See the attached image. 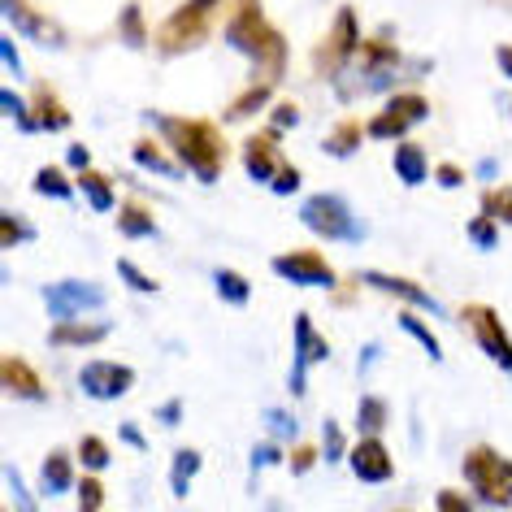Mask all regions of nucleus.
Returning <instances> with one entry per match:
<instances>
[{
  "label": "nucleus",
  "mask_w": 512,
  "mask_h": 512,
  "mask_svg": "<svg viewBox=\"0 0 512 512\" xmlns=\"http://www.w3.org/2000/svg\"><path fill=\"white\" fill-rule=\"evenodd\" d=\"M361 283H365V287H378V291H387V296H400L404 304H413V309H421V313H434V317H443V304L434 300L426 287L408 283V278H395V274H374V270H365V274H361Z\"/></svg>",
  "instance_id": "obj_17"
},
{
  "label": "nucleus",
  "mask_w": 512,
  "mask_h": 512,
  "mask_svg": "<svg viewBox=\"0 0 512 512\" xmlns=\"http://www.w3.org/2000/svg\"><path fill=\"white\" fill-rule=\"evenodd\" d=\"M495 61H499V70H504L508 79H512V44H499V48H495Z\"/></svg>",
  "instance_id": "obj_53"
},
{
  "label": "nucleus",
  "mask_w": 512,
  "mask_h": 512,
  "mask_svg": "<svg viewBox=\"0 0 512 512\" xmlns=\"http://www.w3.org/2000/svg\"><path fill=\"white\" fill-rule=\"evenodd\" d=\"M270 187H274V196H296V191H300V174L291 170V165H283Z\"/></svg>",
  "instance_id": "obj_45"
},
{
  "label": "nucleus",
  "mask_w": 512,
  "mask_h": 512,
  "mask_svg": "<svg viewBox=\"0 0 512 512\" xmlns=\"http://www.w3.org/2000/svg\"><path fill=\"white\" fill-rule=\"evenodd\" d=\"M0 5H5V22H14V31L31 35L35 44H44V48H61V44H66V31H61L57 22H48L44 14H35L27 0H0Z\"/></svg>",
  "instance_id": "obj_14"
},
{
  "label": "nucleus",
  "mask_w": 512,
  "mask_h": 512,
  "mask_svg": "<svg viewBox=\"0 0 512 512\" xmlns=\"http://www.w3.org/2000/svg\"><path fill=\"white\" fill-rule=\"evenodd\" d=\"M482 213H491L495 222H508L512 226V187H495L482 196Z\"/></svg>",
  "instance_id": "obj_37"
},
{
  "label": "nucleus",
  "mask_w": 512,
  "mask_h": 512,
  "mask_svg": "<svg viewBox=\"0 0 512 512\" xmlns=\"http://www.w3.org/2000/svg\"><path fill=\"white\" fill-rule=\"evenodd\" d=\"M348 465H352L356 478L369 482V486H382V482L395 478V460H391L387 447H382V439H361V443L352 447Z\"/></svg>",
  "instance_id": "obj_15"
},
{
  "label": "nucleus",
  "mask_w": 512,
  "mask_h": 512,
  "mask_svg": "<svg viewBox=\"0 0 512 512\" xmlns=\"http://www.w3.org/2000/svg\"><path fill=\"white\" fill-rule=\"evenodd\" d=\"M135 161L139 165H144V170H152V174H161V178H178V174H183V165H174L170 157H165V152L161 148H152L148 144V139H139V144H135Z\"/></svg>",
  "instance_id": "obj_30"
},
{
  "label": "nucleus",
  "mask_w": 512,
  "mask_h": 512,
  "mask_svg": "<svg viewBox=\"0 0 512 512\" xmlns=\"http://www.w3.org/2000/svg\"><path fill=\"white\" fill-rule=\"evenodd\" d=\"M278 460H283V452H278V443H261L252 452V473H261L265 465H278Z\"/></svg>",
  "instance_id": "obj_47"
},
{
  "label": "nucleus",
  "mask_w": 512,
  "mask_h": 512,
  "mask_svg": "<svg viewBox=\"0 0 512 512\" xmlns=\"http://www.w3.org/2000/svg\"><path fill=\"white\" fill-rule=\"evenodd\" d=\"M283 152H278V139L274 135H252L243 144V170H248L252 183H274L278 170H283Z\"/></svg>",
  "instance_id": "obj_16"
},
{
  "label": "nucleus",
  "mask_w": 512,
  "mask_h": 512,
  "mask_svg": "<svg viewBox=\"0 0 512 512\" xmlns=\"http://www.w3.org/2000/svg\"><path fill=\"white\" fill-rule=\"evenodd\" d=\"M387 421H391V408L382 395H365V400L356 404V430H361V439H382Z\"/></svg>",
  "instance_id": "obj_22"
},
{
  "label": "nucleus",
  "mask_w": 512,
  "mask_h": 512,
  "mask_svg": "<svg viewBox=\"0 0 512 512\" xmlns=\"http://www.w3.org/2000/svg\"><path fill=\"white\" fill-rule=\"evenodd\" d=\"M226 44L252 61L261 87H274L287 74V35L265 18L261 0H239L235 5V14L226 22Z\"/></svg>",
  "instance_id": "obj_1"
},
{
  "label": "nucleus",
  "mask_w": 512,
  "mask_h": 512,
  "mask_svg": "<svg viewBox=\"0 0 512 512\" xmlns=\"http://www.w3.org/2000/svg\"><path fill=\"white\" fill-rule=\"evenodd\" d=\"M404 74H413V66H408V61L391 48L387 35H382V40L356 48L352 66L339 74L335 87H339V96H365V92H382V87H391L395 79H404Z\"/></svg>",
  "instance_id": "obj_3"
},
{
  "label": "nucleus",
  "mask_w": 512,
  "mask_h": 512,
  "mask_svg": "<svg viewBox=\"0 0 512 512\" xmlns=\"http://www.w3.org/2000/svg\"><path fill=\"white\" fill-rule=\"evenodd\" d=\"M27 239H35V226L22 222L14 209H5V217H0V243H5V248H18V243H27Z\"/></svg>",
  "instance_id": "obj_34"
},
{
  "label": "nucleus",
  "mask_w": 512,
  "mask_h": 512,
  "mask_svg": "<svg viewBox=\"0 0 512 512\" xmlns=\"http://www.w3.org/2000/svg\"><path fill=\"white\" fill-rule=\"evenodd\" d=\"M118 35L126 48H144L148 35H144V14H139V5H126L122 18H118Z\"/></svg>",
  "instance_id": "obj_32"
},
{
  "label": "nucleus",
  "mask_w": 512,
  "mask_h": 512,
  "mask_svg": "<svg viewBox=\"0 0 512 512\" xmlns=\"http://www.w3.org/2000/svg\"><path fill=\"white\" fill-rule=\"evenodd\" d=\"M79 465H83L87 473L109 469V443H105V439H96V434H87V439L79 443Z\"/></svg>",
  "instance_id": "obj_35"
},
{
  "label": "nucleus",
  "mask_w": 512,
  "mask_h": 512,
  "mask_svg": "<svg viewBox=\"0 0 512 512\" xmlns=\"http://www.w3.org/2000/svg\"><path fill=\"white\" fill-rule=\"evenodd\" d=\"M35 196H44V200H70L74 187H70L66 170H57V165H44V170L35 174Z\"/></svg>",
  "instance_id": "obj_27"
},
{
  "label": "nucleus",
  "mask_w": 512,
  "mask_h": 512,
  "mask_svg": "<svg viewBox=\"0 0 512 512\" xmlns=\"http://www.w3.org/2000/svg\"><path fill=\"white\" fill-rule=\"evenodd\" d=\"M40 131H61V126H70V109H61L53 96H40Z\"/></svg>",
  "instance_id": "obj_41"
},
{
  "label": "nucleus",
  "mask_w": 512,
  "mask_h": 512,
  "mask_svg": "<svg viewBox=\"0 0 512 512\" xmlns=\"http://www.w3.org/2000/svg\"><path fill=\"white\" fill-rule=\"evenodd\" d=\"M213 287H217V296H222L226 304H248L252 300V283L243 274H235V270H213Z\"/></svg>",
  "instance_id": "obj_26"
},
{
  "label": "nucleus",
  "mask_w": 512,
  "mask_h": 512,
  "mask_svg": "<svg viewBox=\"0 0 512 512\" xmlns=\"http://www.w3.org/2000/svg\"><path fill=\"white\" fill-rule=\"evenodd\" d=\"M79 387L92 400H122L135 387V369L122 361H87L79 369Z\"/></svg>",
  "instance_id": "obj_13"
},
{
  "label": "nucleus",
  "mask_w": 512,
  "mask_h": 512,
  "mask_svg": "<svg viewBox=\"0 0 512 512\" xmlns=\"http://www.w3.org/2000/svg\"><path fill=\"white\" fill-rule=\"evenodd\" d=\"M460 317H465V326L473 330V343L482 348V356H491L504 374H512V339H508L504 322H499V313L486 309V304H469Z\"/></svg>",
  "instance_id": "obj_10"
},
{
  "label": "nucleus",
  "mask_w": 512,
  "mask_h": 512,
  "mask_svg": "<svg viewBox=\"0 0 512 512\" xmlns=\"http://www.w3.org/2000/svg\"><path fill=\"white\" fill-rule=\"evenodd\" d=\"M40 300L53 313V322H74V317H92L105 309V287L87 283V278H61V283L40 287Z\"/></svg>",
  "instance_id": "obj_7"
},
{
  "label": "nucleus",
  "mask_w": 512,
  "mask_h": 512,
  "mask_svg": "<svg viewBox=\"0 0 512 512\" xmlns=\"http://www.w3.org/2000/svg\"><path fill=\"white\" fill-rule=\"evenodd\" d=\"M326 152H330V157H352V152L356 148H361V131H356V126H339V131L335 135H326V144H322Z\"/></svg>",
  "instance_id": "obj_36"
},
{
  "label": "nucleus",
  "mask_w": 512,
  "mask_h": 512,
  "mask_svg": "<svg viewBox=\"0 0 512 512\" xmlns=\"http://www.w3.org/2000/svg\"><path fill=\"white\" fill-rule=\"evenodd\" d=\"M0 378H5V391L18 395V400H31V404H44L48 400V387L40 382V374L18 361V356H5V365H0Z\"/></svg>",
  "instance_id": "obj_18"
},
{
  "label": "nucleus",
  "mask_w": 512,
  "mask_h": 512,
  "mask_svg": "<svg viewBox=\"0 0 512 512\" xmlns=\"http://www.w3.org/2000/svg\"><path fill=\"white\" fill-rule=\"evenodd\" d=\"M87 161H92V157H87V148L74 144V148H70V165H74V170H87Z\"/></svg>",
  "instance_id": "obj_54"
},
{
  "label": "nucleus",
  "mask_w": 512,
  "mask_h": 512,
  "mask_svg": "<svg viewBox=\"0 0 512 512\" xmlns=\"http://www.w3.org/2000/svg\"><path fill=\"white\" fill-rule=\"evenodd\" d=\"M113 265H118V278H122V283L131 287V291H144V296H157V278H148L144 270H135V261H126V256H122V261H113Z\"/></svg>",
  "instance_id": "obj_38"
},
{
  "label": "nucleus",
  "mask_w": 512,
  "mask_h": 512,
  "mask_svg": "<svg viewBox=\"0 0 512 512\" xmlns=\"http://www.w3.org/2000/svg\"><path fill=\"white\" fill-rule=\"evenodd\" d=\"M144 122H152L161 131V139L174 148V157L183 161V170H191L200 183H217L226 165V139L213 122L183 118V113H144Z\"/></svg>",
  "instance_id": "obj_2"
},
{
  "label": "nucleus",
  "mask_w": 512,
  "mask_h": 512,
  "mask_svg": "<svg viewBox=\"0 0 512 512\" xmlns=\"http://www.w3.org/2000/svg\"><path fill=\"white\" fill-rule=\"evenodd\" d=\"M204 469V456L196 447H178L174 460H170V495L174 499H187L191 495V482H196V473Z\"/></svg>",
  "instance_id": "obj_21"
},
{
  "label": "nucleus",
  "mask_w": 512,
  "mask_h": 512,
  "mask_svg": "<svg viewBox=\"0 0 512 512\" xmlns=\"http://www.w3.org/2000/svg\"><path fill=\"white\" fill-rule=\"evenodd\" d=\"M105 508V486H100L96 473L79 478V512H100Z\"/></svg>",
  "instance_id": "obj_40"
},
{
  "label": "nucleus",
  "mask_w": 512,
  "mask_h": 512,
  "mask_svg": "<svg viewBox=\"0 0 512 512\" xmlns=\"http://www.w3.org/2000/svg\"><path fill=\"white\" fill-rule=\"evenodd\" d=\"M118 434H122V439L135 447V452H148V439H144V430H139L135 421H122V430H118Z\"/></svg>",
  "instance_id": "obj_50"
},
{
  "label": "nucleus",
  "mask_w": 512,
  "mask_h": 512,
  "mask_svg": "<svg viewBox=\"0 0 512 512\" xmlns=\"http://www.w3.org/2000/svg\"><path fill=\"white\" fill-rule=\"evenodd\" d=\"M274 274L287 278V283H296V287H317V291H330V287L339 283L326 256H322V252H309V248L278 252V256H274Z\"/></svg>",
  "instance_id": "obj_12"
},
{
  "label": "nucleus",
  "mask_w": 512,
  "mask_h": 512,
  "mask_svg": "<svg viewBox=\"0 0 512 512\" xmlns=\"http://www.w3.org/2000/svg\"><path fill=\"white\" fill-rule=\"evenodd\" d=\"M222 0H183L170 18L161 22L157 31V53L161 57H187L209 40V27H213V14Z\"/></svg>",
  "instance_id": "obj_5"
},
{
  "label": "nucleus",
  "mask_w": 512,
  "mask_h": 512,
  "mask_svg": "<svg viewBox=\"0 0 512 512\" xmlns=\"http://www.w3.org/2000/svg\"><path fill=\"white\" fill-rule=\"evenodd\" d=\"M157 421H165V426H178V421H183V408H178V400L161 404V408H157Z\"/></svg>",
  "instance_id": "obj_52"
},
{
  "label": "nucleus",
  "mask_w": 512,
  "mask_h": 512,
  "mask_svg": "<svg viewBox=\"0 0 512 512\" xmlns=\"http://www.w3.org/2000/svg\"><path fill=\"white\" fill-rule=\"evenodd\" d=\"M79 187H83V196H87V204H92L96 213H109V209H113V183H109L105 174H96V170H83Z\"/></svg>",
  "instance_id": "obj_28"
},
{
  "label": "nucleus",
  "mask_w": 512,
  "mask_h": 512,
  "mask_svg": "<svg viewBox=\"0 0 512 512\" xmlns=\"http://www.w3.org/2000/svg\"><path fill=\"white\" fill-rule=\"evenodd\" d=\"M118 230L126 239H152V235H157V222H152V213L144 209V204H122Z\"/></svg>",
  "instance_id": "obj_25"
},
{
  "label": "nucleus",
  "mask_w": 512,
  "mask_h": 512,
  "mask_svg": "<svg viewBox=\"0 0 512 512\" xmlns=\"http://www.w3.org/2000/svg\"><path fill=\"white\" fill-rule=\"evenodd\" d=\"M322 361H330V343L317 335V326H313V317L309 313H296V356H291V374H287V391L300 395L309 391V365H322Z\"/></svg>",
  "instance_id": "obj_11"
},
{
  "label": "nucleus",
  "mask_w": 512,
  "mask_h": 512,
  "mask_svg": "<svg viewBox=\"0 0 512 512\" xmlns=\"http://www.w3.org/2000/svg\"><path fill=\"white\" fill-rule=\"evenodd\" d=\"M434 178H439L443 187H460V183H465V174H460L456 165H439V170H434Z\"/></svg>",
  "instance_id": "obj_51"
},
{
  "label": "nucleus",
  "mask_w": 512,
  "mask_h": 512,
  "mask_svg": "<svg viewBox=\"0 0 512 512\" xmlns=\"http://www.w3.org/2000/svg\"><path fill=\"white\" fill-rule=\"evenodd\" d=\"M109 339V322H83V317H74V322H57L48 330V343L53 348H96V343Z\"/></svg>",
  "instance_id": "obj_19"
},
{
  "label": "nucleus",
  "mask_w": 512,
  "mask_h": 512,
  "mask_svg": "<svg viewBox=\"0 0 512 512\" xmlns=\"http://www.w3.org/2000/svg\"><path fill=\"white\" fill-rule=\"evenodd\" d=\"M296 122H300V109L296 105H278L274 109V131H291Z\"/></svg>",
  "instance_id": "obj_48"
},
{
  "label": "nucleus",
  "mask_w": 512,
  "mask_h": 512,
  "mask_svg": "<svg viewBox=\"0 0 512 512\" xmlns=\"http://www.w3.org/2000/svg\"><path fill=\"white\" fill-rule=\"evenodd\" d=\"M265 426H270L278 439H296V417L287 408H265Z\"/></svg>",
  "instance_id": "obj_43"
},
{
  "label": "nucleus",
  "mask_w": 512,
  "mask_h": 512,
  "mask_svg": "<svg viewBox=\"0 0 512 512\" xmlns=\"http://www.w3.org/2000/svg\"><path fill=\"white\" fill-rule=\"evenodd\" d=\"M460 473H465V482H469V491H473L478 504H486V508H512V460L504 452H495L491 443L469 447Z\"/></svg>",
  "instance_id": "obj_4"
},
{
  "label": "nucleus",
  "mask_w": 512,
  "mask_h": 512,
  "mask_svg": "<svg viewBox=\"0 0 512 512\" xmlns=\"http://www.w3.org/2000/svg\"><path fill=\"white\" fill-rule=\"evenodd\" d=\"M434 508H439V512H473V504L460 491H439V495H434Z\"/></svg>",
  "instance_id": "obj_44"
},
{
  "label": "nucleus",
  "mask_w": 512,
  "mask_h": 512,
  "mask_svg": "<svg viewBox=\"0 0 512 512\" xmlns=\"http://www.w3.org/2000/svg\"><path fill=\"white\" fill-rule=\"evenodd\" d=\"M400 330H404V335H413V339H417V348L426 352L430 361H443V343L434 339V330H430L426 322H421V317H413V313H400Z\"/></svg>",
  "instance_id": "obj_29"
},
{
  "label": "nucleus",
  "mask_w": 512,
  "mask_h": 512,
  "mask_svg": "<svg viewBox=\"0 0 512 512\" xmlns=\"http://www.w3.org/2000/svg\"><path fill=\"white\" fill-rule=\"evenodd\" d=\"M469 243H478L482 252H491L495 243H499V230H495V217H491V213H478V217L469 222Z\"/></svg>",
  "instance_id": "obj_39"
},
{
  "label": "nucleus",
  "mask_w": 512,
  "mask_h": 512,
  "mask_svg": "<svg viewBox=\"0 0 512 512\" xmlns=\"http://www.w3.org/2000/svg\"><path fill=\"white\" fill-rule=\"evenodd\" d=\"M74 486V456L66 447H53L40 465V491L44 495H66Z\"/></svg>",
  "instance_id": "obj_20"
},
{
  "label": "nucleus",
  "mask_w": 512,
  "mask_h": 512,
  "mask_svg": "<svg viewBox=\"0 0 512 512\" xmlns=\"http://www.w3.org/2000/svg\"><path fill=\"white\" fill-rule=\"evenodd\" d=\"M265 512H287V508H283V504H270V508H265Z\"/></svg>",
  "instance_id": "obj_55"
},
{
  "label": "nucleus",
  "mask_w": 512,
  "mask_h": 512,
  "mask_svg": "<svg viewBox=\"0 0 512 512\" xmlns=\"http://www.w3.org/2000/svg\"><path fill=\"white\" fill-rule=\"evenodd\" d=\"M270 96H274V87H261V83H252V87H248V96H239L235 105H226V122H235V118H252V113L261 109V105H265V100H270Z\"/></svg>",
  "instance_id": "obj_33"
},
{
  "label": "nucleus",
  "mask_w": 512,
  "mask_h": 512,
  "mask_svg": "<svg viewBox=\"0 0 512 512\" xmlns=\"http://www.w3.org/2000/svg\"><path fill=\"white\" fill-rule=\"evenodd\" d=\"M313 465H317V452H313L309 443H300L296 452H291V473H296V478H304V473H309Z\"/></svg>",
  "instance_id": "obj_46"
},
{
  "label": "nucleus",
  "mask_w": 512,
  "mask_h": 512,
  "mask_svg": "<svg viewBox=\"0 0 512 512\" xmlns=\"http://www.w3.org/2000/svg\"><path fill=\"white\" fill-rule=\"evenodd\" d=\"M356 48H361V27H356V9H352V5H343V9H339V18H335V27H330V35H326V44L317 48V70H322L326 79H339V74L352 66Z\"/></svg>",
  "instance_id": "obj_8"
},
{
  "label": "nucleus",
  "mask_w": 512,
  "mask_h": 512,
  "mask_svg": "<svg viewBox=\"0 0 512 512\" xmlns=\"http://www.w3.org/2000/svg\"><path fill=\"white\" fill-rule=\"evenodd\" d=\"M395 174H400L404 187H421L430 178L426 152H421L417 144H400V148H395Z\"/></svg>",
  "instance_id": "obj_23"
},
{
  "label": "nucleus",
  "mask_w": 512,
  "mask_h": 512,
  "mask_svg": "<svg viewBox=\"0 0 512 512\" xmlns=\"http://www.w3.org/2000/svg\"><path fill=\"white\" fill-rule=\"evenodd\" d=\"M430 118V100L421 92H395L387 105H382V113L374 122H369V135L374 139H404L408 131H413L417 122Z\"/></svg>",
  "instance_id": "obj_9"
},
{
  "label": "nucleus",
  "mask_w": 512,
  "mask_h": 512,
  "mask_svg": "<svg viewBox=\"0 0 512 512\" xmlns=\"http://www.w3.org/2000/svg\"><path fill=\"white\" fill-rule=\"evenodd\" d=\"M0 109H5V118L18 126V131H40V118H35V109L27 105V100H22L14 87H0Z\"/></svg>",
  "instance_id": "obj_24"
},
{
  "label": "nucleus",
  "mask_w": 512,
  "mask_h": 512,
  "mask_svg": "<svg viewBox=\"0 0 512 512\" xmlns=\"http://www.w3.org/2000/svg\"><path fill=\"white\" fill-rule=\"evenodd\" d=\"M322 456L330 460V465L343 460V430H339L335 417H326V426H322Z\"/></svg>",
  "instance_id": "obj_42"
},
{
  "label": "nucleus",
  "mask_w": 512,
  "mask_h": 512,
  "mask_svg": "<svg viewBox=\"0 0 512 512\" xmlns=\"http://www.w3.org/2000/svg\"><path fill=\"white\" fill-rule=\"evenodd\" d=\"M300 222L322 239H348L361 243L365 239V222L348 209V200H339L335 191H322V196H309L300 204Z\"/></svg>",
  "instance_id": "obj_6"
},
{
  "label": "nucleus",
  "mask_w": 512,
  "mask_h": 512,
  "mask_svg": "<svg viewBox=\"0 0 512 512\" xmlns=\"http://www.w3.org/2000/svg\"><path fill=\"white\" fill-rule=\"evenodd\" d=\"M5 495H9V512H40L35 508V499L27 491V482H22V473L14 465H5Z\"/></svg>",
  "instance_id": "obj_31"
},
{
  "label": "nucleus",
  "mask_w": 512,
  "mask_h": 512,
  "mask_svg": "<svg viewBox=\"0 0 512 512\" xmlns=\"http://www.w3.org/2000/svg\"><path fill=\"white\" fill-rule=\"evenodd\" d=\"M0 61H5V70H9V74H18V70H22L18 48H14V40H9V35H0Z\"/></svg>",
  "instance_id": "obj_49"
}]
</instances>
